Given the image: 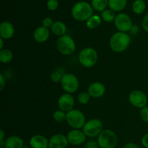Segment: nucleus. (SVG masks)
<instances>
[{
  "label": "nucleus",
  "instance_id": "1",
  "mask_svg": "<svg viewBox=\"0 0 148 148\" xmlns=\"http://www.w3.org/2000/svg\"><path fill=\"white\" fill-rule=\"evenodd\" d=\"M131 41L132 38L128 33L118 31L111 36L109 46L113 51L122 53L128 49Z\"/></svg>",
  "mask_w": 148,
  "mask_h": 148
},
{
  "label": "nucleus",
  "instance_id": "2",
  "mask_svg": "<svg viewBox=\"0 0 148 148\" xmlns=\"http://www.w3.org/2000/svg\"><path fill=\"white\" fill-rule=\"evenodd\" d=\"M71 12L72 17L75 20L85 22L93 15V8L91 4L86 1H78L74 4Z\"/></svg>",
  "mask_w": 148,
  "mask_h": 148
},
{
  "label": "nucleus",
  "instance_id": "3",
  "mask_svg": "<svg viewBox=\"0 0 148 148\" xmlns=\"http://www.w3.org/2000/svg\"><path fill=\"white\" fill-rule=\"evenodd\" d=\"M56 46L58 51L64 56L72 55L76 50V43L75 40L68 34L59 37L56 40Z\"/></svg>",
  "mask_w": 148,
  "mask_h": 148
},
{
  "label": "nucleus",
  "instance_id": "4",
  "mask_svg": "<svg viewBox=\"0 0 148 148\" xmlns=\"http://www.w3.org/2000/svg\"><path fill=\"white\" fill-rule=\"evenodd\" d=\"M79 62L85 68H91L95 66L98 60V53L95 49L87 47L81 50L78 55Z\"/></svg>",
  "mask_w": 148,
  "mask_h": 148
},
{
  "label": "nucleus",
  "instance_id": "5",
  "mask_svg": "<svg viewBox=\"0 0 148 148\" xmlns=\"http://www.w3.org/2000/svg\"><path fill=\"white\" fill-rule=\"evenodd\" d=\"M66 122L73 130H80L83 128L86 122V118L80 110L74 108L66 113Z\"/></svg>",
  "mask_w": 148,
  "mask_h": 148
},
{
  "label": "nucleus",
  "instance_id": "6",
  "mask_svg": "<svg viewBox=\"0 0 148 148\" xmlns=\"http://www.w3.org/2000/svg\"><path fill=\"white\" fill-rule=\"evenodd\" d=\"M97 142L100 148H116L118 138L114 131L111 130H103L98 135Z\"/></svg>",
  "mask_w": 148,
  "mask_h": 148
},
{
  "label": "nucleus",
  "instance_id": "7",
  "mask_svg": "<svg viewBox=\"0 0 148 148\" xmlns=\"http://www.w3.org/2000/svg\"><path fill=\"white\" fill-rule=\"evenodd\" d=\"M61 86L66 93L72 94L79 88V79L72 73H64L61 80Z\"/></svg>",
  "mask_w": 148,
  "mask_h": 148
},
{
  "label": "nucleus",
  "instance_id": "8",
  "mask_svg": "<svg viewBox=\"0 0 148 148\" xmlns=\"http://www.w3.org/2000/svg\"><path fill=\"white\" fill-rule=\"evenodd\" d=\"M103 123L98 119H92L85 122L82 131L87 137L94 138L98 137L103 131Z\"/></svg>",
  "mask_w": 148,
  "mask_h": 148
},
{
  "label": "nucleus",
  "instance_id": "9",
  "mask_svg": "<svg viewBox=\"0 0 148 148\" xmlns=\"http://www.w3.org/2000/svg\"><path fill=\"white\" fill-rule=\"evenodd\" d=\"M114 23L117 30L123 33L130 32L133 26L131 17L125 13H119L117 14Z\"/></svg>",
  "mask_w": 148,
  "mask_h": 148
},
{
  "label": "nucleus",
  "instance_id": "10",
  "mask_svg": "<svg viewBox=\"0 0 148 148\" xmlns=\"http://www.w3.org/2000/svg\"><path fill=\"white\" fill-rule=\"evenodd\" d=\"M129 101L133 106L141 109L147 105V96L143 91L140 90H134L130 92Z\"/></svg>",
  "mask_w": 148,
  "mask_h": 148
},
{
  "label": "nucleus",
  "instance_id": "11",
  "mask_svg": "<svg viewBox=\"0 0 148 148\" xmlns=\"http://www.w3.org/2000/svg\"><path fill=\"white\" fill-rule=\"evenodd\" d=\"M69 144L74 146H79L85 143L87 136L82 130H72L66 134Z\"/></svg>",
  "mask_w": 148,
  "mask_h": 148
},
{
  "label": "nucleus",
  "instance_id": "12",
  "mask_svg": "<svg viewBox=\"0 0 148 148\" xmlns=\"http://www.w3.org/2000/svg\"><path fill=\"white\" fill-rule=\"evenodd\" d=\"M75 106V98L72 94H62L58 99V107L60 110L67 113L74 109Z\"/></svg>",
  "mask_w": 148,
  "mask_h": 148
},
{
  "label": "nucleus",
  "instance_id": "13",
  "mask_svg": "<svg viewBox=\"0 0 148 148\" xmlns=\"http://www.w3.org/2000/svg\"><path fill=\"white\" fill-rule=\"evenodd\" d=\"M68 145L67 137L62 134H53L49 140V148H66Z\"/></svg>",
  "mask_w": 148,
  "mask_h": 148
},
{
  "label": "nucleus",
  "instance_id": "14",
  "mask_svg": "<svg viewBox=\"0 0 148 148\" xmlns=\"http://www.w3.org/2000/svg\"><path fill=\"white\" fill-rule=\"evenodd\" d=\"M91 98H99L103 96L106 92V87L101 82H94L88 86V91Z\"/></svg>",
  "mask_w": 148,
  "mask_h": 148
},
{
  "label": "nucleus",
  "instance_id": "15",
  "mask_svg": "<svg viewBox=\"0 0 148 148\" xmlns=\"http://www.w3.org/2000/svg\"><path fill=\"white\" fill-rule=\"evenodd\" d=\"M50 36V31L49 28L43 27V26H39L34 30L33 34V39L37 43H45L48 40Z\"/></svg>",
  "mask_w": 148,
  "mask_h": 148
},
{
  "label": "nucleus",
  "instance_id": "16",
  "mask_svg": "<svg viewBox=\"0 0 148 148\" xmlns=\"http://www.w3.org/2000/svg\"><path fill=\"white\" fill-rule=\"evenodd\" d=\"M29 144L31 148H48L49 140L41 134H35L30 137Z\"/></svg>",
  "mask_w": 148,
  "mask_h": 148
},
{
  "label": "nucleus",
  "instance_id": "17",
  "mask_svg": "<svg viewBox=\"0 0 148 148\" xmlns=\"http://www.w3.org/2000/svg\"><path fill=\"white\" fill-rule=\"evenodd\" d=\"M14 27L10 22L4 21L0 24V36L4 40H9L14 36Z\"/></svg>",
  "mask_w": 148,
  "mask_h": 148
},
{
  "label": "nucleus",
  "instance_id": "18",
  "mask_svg": "<svg viewBox=\"0 0 148 148\" xmlns=\"http://www.w3.org/2000/svg\"><path fill=\"white\" fill-rule=\"evenodd\" d=\"M4 147L6 148H23L24 141L18 136H10L6 139L4 142Z\"/></svg>",
  "mask_w": 148,
  "mask_h": 148
},
{
  "label": "nucleus",
  "instance_id": "19",
  "mask_svg": "<svg viewBox=\"0 0 148 148\" xmlns=\"http://www.w3.org/2000/svg\"><path fill=\"white\" fill-rule=\"evenodd\" d=\"M51 31L54 36L61 37L66 34L67 28H66V25L63 22L55 21L53 22V25L51 27Z\"/></svg>",
  "mask_w": 148,
  "mask_h": 148
},
{
  "label": "nucleus",
  "instance_id": "20",
  "mask_svg": "<svg viewBox=\"0 0 148 148\" xmlns=\"http://www.w3.org/2000/svg\"><path fill=\"white\" fill-rule=\"evenodd\" d=\"M127 0H108V7L114 12H121L126 7Z\"/></svg>",
  "mask_w": 148,
  "mask_h": 148
},
{
  "label": "nucleus",
  "instance_id": "21",
  "mask_svg": "<svg viewBox=\"0 0 148 148\" xmlns=\"http://www.w3.org/2000/svg\"><path fill=\"white\" fill-rule=\"evenodd\" d=\"M102 22V18L99 15L93 14L86 21V27L90 30L95 29L100 26Z\"/></svg>",
  "mask_w": 148,
  "mask_h": 148
},
{
  "label": "nucleus",
  "instance_id": "22",
  "mask_svg": "<svg viewBox=\"0 0 148 148\" xmlns=\"http://www.w3.org/2000/svg\"><path fill=\"white\" fill-rule=\"evenodd\" d=\"M13 59V53L10 49H3L0 50V62L3 64H9Z\"/></svg>",
  "mask_w": 148,
  "mask_h": 148
},
{
  "label": "nucleus",
  "instance_id": "23",
  "mask_svg": "<svg viewBox=\"0 0 148 148\" xmlns=\"http://www.w3.org/2000/svg\"><path fill=\"white\" fill-rule=\"evenodd\" d=\"M146 10V3L144 0H135L132 4V10L135 14H142Z\"/></svg>",
  "mask_w": 148,
  "mask_h": 148
},
{
  "label": "nucleus",
  "instance_id": "24",
  "mask_svg": "<svg viewBox=\"0 0 148 148\" xmlns=\"http://www.w3.org/2000/svg\"><path fill=\"white\" fill-rule=\"evenodd\" d=\"M91 5L93 10L102 12L108 6V0H91Z\"/></svg>",
  "mask_w": 148,
  "mask_h": 148
},
{
  "label": "nucleus",
  "instance_id": "25",
  "mask_svg": "<svg viewBox=\"0 0 148 148\" xmlns=\"http://www.w3.org/2000/svg\"><path fill=\"white\" fill-rule=\"evenodd\" d=\"M116 15L115 12L111 10H106L101 12V18L106 23H113L115 20Z\"/></svg>",
  "mask_w": 148,
  "mask_h": 148
},
{
  "label": "nucleus",
  "instance_id": "26",
  "mask_svg": "<svg viewBox=\"0 0 148 148\" xmlns=\"http://www.w3.org/2000/svg\"><path fill=\"white\" fill-rule=\"evenodd\" d=\"M66 113L62 110H56L53 114V119L56 122L62 123L64 121H66Z\"/></svg>",
  "mask_w": 148,
  "mask_h": 148
},
{
  "label": "nucleus",
  "instance_id": "27",
  "mask_svg": "<svg viewBox=\"0 0 148 148\" xmlns=\"http://www.w3.org/2000/svg\"><path fill=\"white\" fill-rule=\"evenodd\" d=\"M90 95H89V93L88 92L83 91V92H81L78 94L77 101L79 102V103L82 104V105H86L90 101Z\"/></svg>",
  "mask_w": 148,
  "mask_h": 148
},
{
  "label": "nucleus",
  "instance_id": "28",
  "mask_svg": "<svg viewBox=\"0 0 148 148\" xmlns=\"http://www.w3.org/2000/svg\"><path fill=\"white\" fill-rule=\"evenodd\" d=\"M64 73H62L59 71L56 70L54 71L53 72H52L51 75V79L52 80V82H53L54 83H58V82H61L62 80V76Z\"/></svg>",
  "mask_w": 148,
  "mask_h": 148
},
{
  "label": "nucleus",
  "instance_id": "29",
  "mask_svg": "<svg viewBox=\"0 0 148 148\" xmlns=\"http://www.w3.org/2000/svg\"><path fill=\"white\" fill-rule=\"evenodd\" d=\"M46 6L49 10L55 11L59 7V2H58L57 0H48Z\"/></svg>",
  "mask_w": 148,
  "mask_h": 148
},
{
  "label": "nucleus",
  "instance_id": "30",
  "mask_svg": "<svg viewBox=\"0 0 148 148\" xmlns=\"http://www.w3.org/2000/svg\"><path fill=\"white\" fill-rule=\"evenodd\" d=\"M140 118L142 121L148 123V106H145L140 109Z\"/></svg>",
  "mask_w": 148,
  "mask_h": 148
},
{
  "label": "nucleus",
  "instance_id": "31",
  "mask_svg": "<svg viewBox=\"0 0 148 148\" xmlns=\"http://www.w3.org/2000/svg\"><path fill=\"white\" fill-rule=\"evenodd\" d=\"M53 23V20H52L51 17H46L43 20V22H42V25H43L42 26L46 27V28H51V27L52 26Z\"/></svg>",
  "mask_w": 148,
  "mask_h": 148
},
{
  "label": "nucleus",
  "instance_id": "32",
  "mask_svg": "<svg viewBox=\"0 0 148 148\" xmlns=\"http://www.w3.org/2000/svg\"><path fill=\"white\" fill-rule=\"evenodd\" d=\"M85 148H100L98 143L97 141L90 140L85 144Z\"/></svg>",
  "mask_w": 148,
  "mask_h": 148
},
{
  "label": "nucleus",
  "instance_id": "33",
  "mask_svg": "<svg viewBox=\"0 0 148 148\" xmlns=\"http://www.w3.org/2000/svg\"><path fill=\"white\" fill-rule=\"evenodd\" d=\"M142 26H143V28L144 29V30L148 33V12L143 17V21H142Z\"/></svg>",
  "mask_w": 148,
  "mask_h": 148
},
{
  "label": "nucleus",
  "instance_id": "34",
  "mask_svg": "<svg viewBox=\"0 0 148 148\" xmlns=\"http://www.w3.org/2000/svg\"><path fill=\"white\" fill-rule=\"evenodd\" d=\"M142 145L145 148H148V133L145 134L141 140Z\"/></svg>",
  "mask_w": 148,
  "mask_h": 148
},
{
  "label": "nucleus",
  "instance_id": "35",
  "mask_svg": "<svg viewBox=\"0 0 148 148\" xmlns=\"http://www.w3.org/2000/svg\"><path fill=\"white\" fill-rule=\"evenodd\" d=\"M6 85V79L2 73L0 74V90H3Z\"/></svg>",
  "mask_w": 148,
  "mask_h": 148
},
{
  "label": "nucleus",
  "instance_id": "36",
  "mask_svg": "<svg viewBox=\"0 0 148 148\" xmlns=\"http://www.w3.org/2000/svg\"><path fill=\"white\" fill-rule=\"evenodd\" d=\"M123 148H140L137 144L134 143H129L126 144Z\"/></svg>",
  "mask_w": 148,
  "mask_h": 148
},
{
  "label": "nucleus",
  "instance_id": "37",
  "mask_svg": "<svg viewBox=\"0 0 148 148\" xmlns=\"http://www.w3.org/2000/svg\"><path fill=\"white\" fill-rule=\"evenodd\" d=\"M140 30V29H139V27L137 25H133L132 27V29L130 30V33H132V34H137V33H138V31Z\"/></svg>",
  "mask_w": 148,
  "mask_h": 148
},
{
  "label": "nucleus",
  "instance_id": "38",
  "mask_svg": "<svg viewBox=\"0 0 148 148\" xmlns=\"http://www.w3.org/2000/svg\"><path fill=\"white\" fill-rule=\"evenodd\" d=\"M4 132L2 130H0V143L1 145H2L3 142H4Z\"/></svg>",
  "mask_w": 148,
  "mask_h": 148
},
{
  "label": "nucleus",
  "instance_id": "39",
  "mask_svg": "<svg viewBox=\"0 0 148 148\" xmlns=\"http://www.w3.org/2000/svg\"><path fill=\"white\" fill-rule=\"evenodd\" d=\"M4 47V39L0 38V50L3 49Z\"/></svg>",
  "mask_w": 148,
  "mask_h": 148
},
{
  "label": "nucleus",
  "instance_id": "40",
  "mask_svg": "<svg viewBox=\"0 0 148 148\" xmlns=\"http://www.w3.org/2000/svg\"><path fill=\"white\" fill-rule=\"evenodd\" d=\"M23 148H29V147H24Z\"/></svg>",
  "mask_w": 148,
  "mask_h": 148
}]
</instances>
